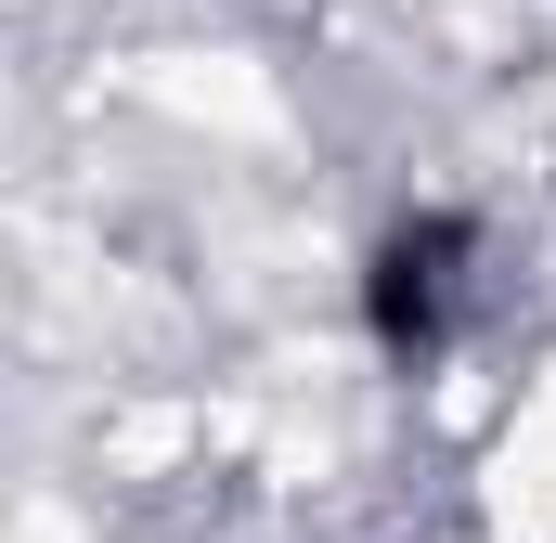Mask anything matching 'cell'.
<instances>
[{"label":"cell","instance_id":"cell-1","mask_svg":"<svg viewBox=\"0 0 556 543\" xmlns=\"http://www.w3.org/2000/svg\"><path fill=\"white\" fill-rule=\"evenodd\" d=\"M466 260H479V220L466 207H415V220H389L376 233V260H363V324H376V350H440L453 337V311H466Z\"/></svg>","mask_w":556,"mask_h":543}]
</instances>
